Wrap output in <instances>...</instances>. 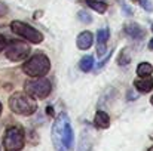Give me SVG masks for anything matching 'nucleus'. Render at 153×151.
Returning <instances> with one entry per match:
<instances>
[{
  "label": "nucleus",
  "instance_id": "obj_15",
  "mask_svg": "<svg viewBox=\"0 0 153 151\" xmlns=\"http://www.w3.org/2000/svg\"><path fill=\"white\" fill-rule=\"evenodd\" d=\"M153 74V65L149 62H140L137 67V76L138 77H150Z\"/></svg>",
  "mask_w": 153,
  "mask_h": 151
},
{
  "label": "nucleus",
  "instance_id": "obj_26",
  "mask_svg": "<svg viewBox=\"0 0 153 151\" xmlns=\"http://www.w3.org/2000/svg\"><path fill=\"white\" fill-rule=\"evenodd\" d=\"M150 104H152V105H153V96H152V98H150Z\"/></svg>",
  "mask_w": 153,
  "mask_h": 151
},
{
  "label": "nucleus",
  "instance_id": "obj_9",
  "mask_svg": "<svg viewBox=\"0 0 153 151\" xmlns=\"http://www.w3.org/2000/svg\"><path fill=\"white\" fill-rule=\"evenodd\" d=\"M110 39V30L108 27H104V28H100L97 31V40H98V46H97V55L98 56H102L104 52L107 49V42Z\"/></svg>",
  "mask_w": 153,
  "mask_h": 151
},
{
  "label": "nucleus",
  "instance_id": "obj_24",
  "mask_svg": "<svg viewBox=\"0 0 153 151\" xmlns=\"http://www.w3.org/2000/svg\"><path fill=\"white\" fill-rule=\"evenodd\" d=\"M48 114H52V107H48Z\"/></svg>",
  "mask_w": 153,
  "mask_h": 151
},
{
  "label": "nucleus",
  "instance_id": "obj_28",
  "mask_svg": "<svg viewBox=\"0 0 153 151\" xmlns=\"http://www.w3.org/2000/svg\"><path fill=\"white\" fill-rule=\"evenodd\" d=\"M150 138H152V139H153V133H152V135H150Z\"/></svg>",
  "mask_w": 153,
  "mask_h": 151
},
{
  "label": "nucleus",
  "instance_id": "obj_30",
  "mask_svg": "<svg viewBox=\"0 0 153 151\" xmlns=\"http://www.w3.org/2000/svg\"><path fill=\"white\" fill-rule=\"evenodd\" d=\"M131 1H138V0H131Z\"/></svg>",
  "mask_w": 153,
  "mask_h": 151
},
{
  "label": "nucleus",
  "instance_id": "obj_11",
  "mask_svg": "<svg viewBox=\"0 0 153 151\" xmlns=\"http://www.w3.org/2000/svg\"><path fill=\"white\" fill-rule=\"evenodd\" d=\"M134 89L140 94H149L153 91V79L150 77H140L134 82Z\"/></svg>",
  "mask_w": 153,
  "mask_h": 151
},
{
  "label": "nucleus",
  "instance_id": "obj_7",
  "mask_svg": "<svg viewBox=\"0 0 153 151\" xmlns=\"http://www.w3.org/2000/svg\"><path fill=\"white\" fill-rule=\"evenodd\" d=\"M61 144L65 150H71L74 145V133H73V127L70 124L68 117H65L64 123H62V129H61Z\"/></svg>",
  "mask_w": 153,
  "mask_h": 151
},
{
  "label": "nucleus",
  "instance_id": "obj_25",
  "mask_svg": "<svg viewBox=\"0 0 153 151\" xmlns=\"http://www.w3.org/2000/svg\"><path fill=\"white\" fill-rule=\"evenodd\" d=\"M1 111H3V105H1V102H0V116H1Z\"/></svg>",
  "mask_w": 153,
  "mask_h": 151
},
{
  "label": "nucleus",
  "instance_id": "obj_5",
  "mask_svg": "<svg viewBox=\"0 0 153 151\" xmlns=\"http://www.w3.org/2000/svg\"><path fill=\"white\" fill-rule=\"evenodd\" d=\"M10 30H12L13 34H16L21 39H24L30 43H34V45L42 43L43 39H45V36L37 28H34L33 25H30L27 22H22V21H12L10 22Z\"/></svg>",
  "mask_w": 153,
  "mask_h": 151
},
{
  "label": "nucleus",
  "instance_id": "obj_10",
  "mask_svg": "<svg viewBox=\"0 0 153 151\" xmlns=\"http://www.w3.org/2000/svg\"><path fill=\"white\" fill-rule=\"evenodd\" d=\"M94 43V34L91 31H82L79 33L76 39V45L80 50H88Z\"/></svg>",
  "mask_w": 153,
  "mask_h": 151
},
{
  "label": "nucleus",
  "instance_id": "obj_2",
  "mask_svg": "<svg viewBox=\"0 0 153 151\" xmlns=\"http://www.w3.org/2000/svg\"><path fill=\"white\" fill-rule=\"evenodd\" d=\"M30 77H45L51 71V61L45 53H33L21 67Z\"/></svg>",
  "mask_w": 153,
  "mask_h": 151
},
{
  "label": "nucleus",
  "instance_id": "obj_16",
  "mask_svg": "<svg viewBox=\"0 0 153 151\" xmlns=\"http://www.w3.org/2000/svg\"><path fill=\"white\" fill-rule=\"evenodd\" d=\"M116 62H117V65H120V67H125V65H128V64L131 62V52H129L128 48H123V49L119 52Z\"/></svg>",
  "mask_w": 153,
  "mask_h": 151
},
{
  "label": "nucleus",
  "instance_id": "obj_27",
  "mask_svg": "<svg viewBox=\"0 0 153 151\" xmlns=\"http://www.w3.org/2000/svg\"><path fill=\"white\" fill-rule=\"evenodd\" d=\"M147 151H153V147H150V148H149V150H147Z\"/></svg>",
  "mask_w": 153,
  "mask_h": 151
},
{
  "label": "nucleus",
  "instance_id": "obj_20",
  "mask_svg": "<svg viewBox=\"0 0 153 151\" xmlns=\"http://www.w3.org/2000/svg\"><path fill=\"white\" fill-rule=\"evenodd\" d=\"M120 6H122V9H123V13H125V15H128V16H132V15H134L132 7L126 6V3H125V1H120Z\"/></svg>",
  "mask_w": 153,
  "mask_h": 151
},
{
  "label": "nucleus",
  "instance_id": "obj_23",
  "mask_svg": "<svg viewBox=\"0 0 153 151\" xmlns=\"http://www.w3.org/2000/svg\"><path fill=\"white\" fill-rule=\"evenodd\" d=\"M149 49H150V50H153V37H152V40L149 42Z\"/></svg>",
  "mask_w": 153,
  "mask_h": 151
},
{
  "label": "nucleus",
  "instance_id": "obj_21",
  "mask_svg": "<svg viewBox=\"0 0 153 151\" xmlns=\"http://www.w3.org/2000/svg\"><path fill=\"white\" fill-rule=\"evenodd\" d=\"M7 39L3 36V34H0V52H3V50L6 49V46H7Z\"/></svg>",
  "mask_w": 153,
  "mask_h": 151
},
{
  "label": "nucleus",
  "instance_id": "obj_18",
  "mask_svg": "<svg viewBox=\"0 0 153 151\" xmlns=\"http://www.w3.org/2000/svg\"><path fill=\"white\" fill-rule=\"evenodd\" d=\"M77 18H79L80 22H83V24H91V22H92V16H91V13H89L88 10H79V12H77Z\"/></svg>",
  "mask_w": 153,
  "mask_h": 151
},
{
  "label": "nucleus",
  "instance_id": "obj_1",
  "mask_svg": "<svg viewBox=\"0 0 153 151\" xmlns=\"http://www.w3.org/2000/svg\"><path fill=\"white\" fill-rule=\"evenodd\" d=\"M9 108L12 113L18 116H33L37 111V102L33 96L27 95L25 92H13L9 99Z\"/></svg>",
  "mask_w": 153,
  "mask_h": 151
},
{
  "label": "nucleus",
  "instance_id": "obj_3",
  "mask_svg": "<svg viewBox=\"0 0 153 151\" xmlns=\"http://www.w3.org/2000/svg\"><path fill=\"white\" fill-rule=\"evenodd\" d=\"M24 92L34 99H45L51 95L52 83L46 77H31L24 83Z\"/></svg>",
  "mask_w": 153,
  "mask_h": 151
},
{
  "label": "nucleus",
  "instance_id": "obj_22",
  "mask_svg": "<svg viewBox=\"0 0 153 151\" xmlns=\"http://www.w3.org/2000/svg\"><path fill=\"white\" fill-rule=\"evenodd\" d=\"M111 53H113V52H108V55L105 56V59H102L101 62H100V64L97 65V71H100V70H102V67H104V65H105V64L108 62V58L111 56Z\"/></svg>",
  "mask_w": 153,
  "mask_h": 151
},
{
  "label": "nucleus",
  "instance_id": "obj_29",
  "mask_svg": "<svg viewBox=\"0 0 153 151\" xmlns=\"http://www.w3.org/2000/svg\"><path fill=\"white\" fill-rule=\"evenodd\" d=\"M150 28H152V31H153V24H152V27H150Z\"/></svg>",
  "mask_w": 153,
  "mask_h": 151
},
{
  "label": "nucleus",
  "instance_id": "obj_12",
  "mask_svg": "<svg viewBox=\"0 0 153 151\" xmlns=\"http://www.w3.org/2000/svg\"><path fill=\"white\" fill-rule=\"evenodd\" d=\"M94 126L98 129H108L110 127V116L105 111L98 110L94 116Z\"/></svg>",
  "mask_w": 153,
  "mask_h": 151
},
{
  "label": "nucleus",
  "instance_id": "obj_31",
  "mask_svg": "<svg viewBox=\"0 0 153 151\" xmlns=\"http://www.w3.org/2000/svg\"><path fill=\"white\" fill-rule=\"evenodd\" d=\"M59 151H64V148H62V150H59Z\"/></svg>",
  "mask_w": 153,
  "mask_h": 151
},
{
  "label": "nucleus",
  "instance_id": "obj_14",
  "mask_svg": "<svg viewBox=\"0 0 153 151\" xmlns=\"http://www.w3.org/2000/svg\"><path fill=\"white\" fill-rule=\"evenodd\" d=\"M83 1L86 3L88 7H91L92 10H95L100 15H104L107 12V9H108V4L105 1H102V0H83Z\"/></svg>",
  "mask_w": 153,
  "mask_h": 151
},
{
  "label": "nucleus",
  "instance_id": "obj_13",
  "mask_svg": "<svg viewBox=\"0 0 153 151\" xmlns=\"http://www.w3.org/2000/svg\"><path fill=\"white\" fill-rule=\"evenodd\" d=\"M91 148H92V136H91V132L88 130V127H85L80 135L79 151H91Z\"/></svg>",
  "mask_w": 153,
  "mask_h": 151
},
{
  "label": "nucleus",
  "instance_id": "obj_19",
  "mask_svg": "<svg viewBox=\"0 0 153 151\" xmlns=\"http://www.w3.org/2000/svg\"><path fill=\"white\" fill-rule=\"evenodd\" d=\"M138 3H140V6H141L144 10H147V12H152L153 10V4L150 0H138Z\"/></svg>",
  "mask_w": 153,
  "mask_h": 151
},
{
  "label": "nucleus",
  "instance_id": "obj_6",
  "mask_svg": "<svg viewBox=\"0 0 153 151\" xmlns=\"http://www.w3.org/2000/svg\"><path fill=\"white\" fill-rule=\"evenodd\" d=\"M6 58L12 62L24 61L30 55V46L22 40H10L6 46Z\"/></svg>",
  "mask_w": 153,
  "mask_h": 151
},
{
  "label": "nucleus",
  "instance_id": "obj_17",
  "mask_svg": "<svg viewBox=\"0 0 153 151\" xmlns=\"http://www.w3.org/2000/svg\"><path fill=\"white\" fill-rule=\"evenodd\" d=\"M94 67V58L91 55H86L83 56L80 61H79V68L83 71V73H89Z\"/></svg>",
  "mask_w": 153,
  "mask_h": 151
},
{
  "label": "nucleus",
  "instance_id": "obj_4",
  "mask_svg": "<svg viewBox=\"0 0 153 151\" xmlns=\"http://www.w3.org/2000/svg\"><path fill=\"white\" fill-rule=\"evenodd\" d=\"M25 145V133L21 126H9L3 135L4 151H21Z\"/></svg>",
  "mask_w": 153,
  "mask_h": 151
},
{
  "label": "nucleus",
  "instance_id": "obj_8",
  "mask_svg": "<svg viewBox=\"0 0 153 151\" xmlns=\"http://www.w3.org/2000/svg\"><path fill=\"white\" fill-rule=\"evenodd\" d=\"M123 31L128 37L134 39V40H141L146 36V31L143 27H140L137 22H126L123 25Z\"/></svg>",
  "mask_w": 153,
  "mask_h": 151
}]
</instances>
